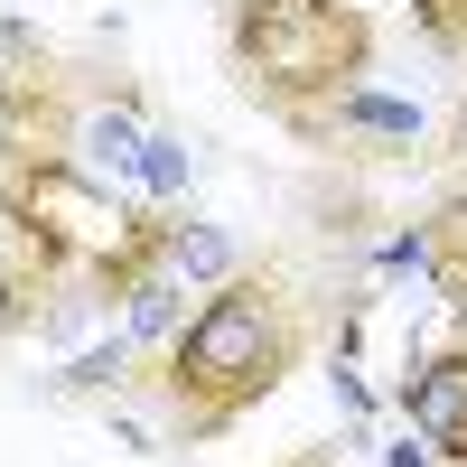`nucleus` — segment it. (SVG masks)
Returning <instances> with one entry per match:
<instances>
[{
	"label": "nucleus",
	"instance_id": "10",
	"mask_svg": "<svg viewBox=\"0 0 467 467\" xmlns=\"http://www.w3.org/2000/svg\"><path fill=\"white\" fill-rule=\"evenodd\" d=\"M431 234H440V224H431ZM420 281H431L458 318H467V234H440V253H431V271H420Z\"/></svg>",
	"mask_w": 467,
	"mask_h": 467
},
{
	"label": "nucleus",
	"instance_id": "7",
	"mask_svg": "<svg viewBox=\"0 0 467 467\" xmlns=\"http://www.w3.org/2000/svg\"><path fill=\"white\" fill-rule=\"evenodd\" d=\"M187 299H197V290H187L178 271H150V281H140V290L122 299V337L140 346V356H160V346H169V337H178L187 318H197Z\"/></svg>",
	"mask_w": 467,
	"mask_h": 467
},
{
	"label": "nucleus",
	"instance_id": "13",
	"mask_svg": "<svg viewBox=\"0 0 467 467\" xmlns=\"http://www.w3.org/2000/svg\"><path fill=\"white\" fill-rule=\"evenodd\" d=\"M383 467H440V458H431V440H420V431H402L393 449H383Z\"/></svg>",
	"mask_w": 467,
	"mask_h": 467
},
{
	"label": "nucleus",
	"instance_id": "9",
	"mask_svg": "<svg viewBox=\"0 0 467 467\" xmlns=\"http://www.w3.org/2000/svg\"><path fill=\"white\" fill-rule=\"evenodd\" d=\"M402 19L431 57H467V0H402Z\"/></svg>",
	"mask_w": 467,
	"mask_h": 467
},
{
	"label": "nucleus",
	"instance_id": "12",
	"mask_svg": "<svg viewBox=\"0 0 467 467\" xmlns=\"http://www.w3.org/2000/svg\"><path fill=\"white\" fill-rule=\"evenodd\" d=\"M431 224H440V234H467V178H449V187H440V206H431Z\"/></svg>",
	"mask_w": 467,
	"mask_h": 467
},
{
	"label": "nucleus",
	"instance_id": "1",
	"mask_svg": "<svg viewBox=\"0 0 467 467\" xmlns=\"http://www.w3.org/2000/svg\"><path fill=\"white\" fill-rule=\"evenodd\" d=\"M308 346H318V327H308L299 281L281 262H244L234 281H215L197 299V318L140 365V383L160 393L169 440L178 449H206L244 411H262L271 393H281V383L308 365Z\"/></svg>",
	"mask_w": 467,
	"mask_h": 467
},
{
	"label": "nucleus",
	"instance_id": "11",
	"mask_svg": "<svg viewBox=\"0 0 467 467\" xmlns=\"http://www.w3.org/2000/svg\"><path fill=\"white\" fill-rule=\"evenodd\" d=\"M431 160H440V169H467V94H458V112H449V122L431 131Z\"/></svg>",
	"mask_w": 467,
	"mask_h": 467
},
{
	"label": "nucleus",
	"instance_id": "4",
	"mask_svg": "<svg viewBox=\"0 0 467 467\" xmlns=\"http://www.w3.org/2000/svg\"><path fill=\"white\" fill-rule=\"evenodd\" d=\"M393 411L431 440L440 467H467V337L440 346V356H411L393 383Z\"/></svg>",
	"mask_w": 467,
	"mask_h": 467
},
{
	"label": "nucleus",
	"instance_id": "14",
	"mask_svg": "<svg viewBox=\"0 0 467 467\" xmlns=\"http://www.w3.org/2000/svg\"><path fill=\"white\" fill-rule=\"evenodd\" d=\"M290 467H337V449H299V458H290Z\"/></svg>",
	"mask_w": 467,
	"mask_h": 467
},
{
	"label": "nucleus",
	"instance_id": "3",
	"mask_svg": "<svg viewBox=\"0 0 467 467\" xmlns=\"http://www.w3.org/2000/svg\"><path fill=\"white\" fill-rule=\"evenodd\" d=\"M299 150H337V160H431V112L365 85V94H346L337 112H318Z\"/></svg>",
	"mask_w": 467,
	"mask_h": 467
},
{
	"label": "nucleus",
	"instance_id": "6",
	"mask_svg": "<svg viewBox=\"0 0 467 467\" xmlns=\"http://www.w3.org/2000/svg\"><path fill=\"white\" fill-rule=\"evenodd\" d=\"M169 271L206 299L215 281H234V271H244V244H234L224 224H206V215H178V224H169Z\"/></svg>",
	"mask_w": 467,
	"mask_h": 467
},
{
	"label": "nucleus",
	"instance_id": "8",
	"mask_svg": "<svg viewBox=\"0 0 467 467\" xmlns=\"http://www.w3.org/2000/svg\"><path fill=\"white\" fill-rule=\"evenodd\" d=\"M187 187H197V150H187L178 131L150 122V150H140V197H150V206H187Z\"/></svg>",
	"mask_w": 467,
	"mask_h": 467
},
{
	"label": "nucleus",
	"instance_id": "5",
	"mask_svg": "<svg viewBox=\"0 0 467 467\" xmlns=\"http://www.w3.org/2000/svg\"><path fill=\"white\" fill-rule=\"evenodd\" d=\"M140 365H150V356H140L122 327H112V337L85 346L66 374H47V393H57V402H112V393H131V383H140Z\"/></svg>",
	"mask_w": 467,
	"mask_h": 467
},
{
	"label": "nucleus",
	"instance_id": "2",
	"mask_svg": "<svg viewBox=\"0 0 467 467\" xmlns=\"http://www.w3.org/2000/svg\"><path fill=\"white\" fill-rule=\"evenodd\" d=\"M383 28L365 0H224V75L262 122L308 140L318 112L365 94Z\"/></svg>",
	"mask_w": 467,
	"mask_h": 467
}]
</instances>
